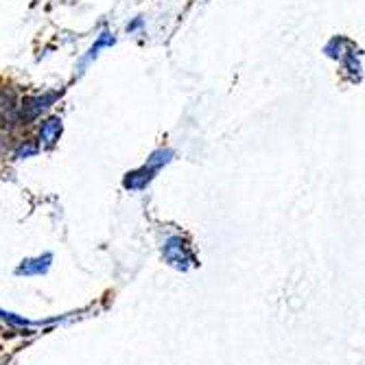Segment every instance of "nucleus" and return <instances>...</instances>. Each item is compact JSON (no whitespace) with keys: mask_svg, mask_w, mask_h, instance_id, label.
Returning <instances> with one entry per match:
<instances>
[{"mask_svg":"<svg viewBox=\"0 0 365 365\" xmlns=\"http://www.w3.org/2000/svg\"><path fill=\"white\" fill-rule=\"evenodd\" d=\"M162 254H164V260H167L171 267L180 269V272H188L197 264L195 254L188 250V245H186V241L182 237H171V239L164 241Z\"/></svg>","mask_w":365,"mask_h":365,"instance_id":"obj_1","label":"nucleus"},{"mask_svg":"<svg viewBox=\"0 0 365 365\" xmlns=\"http://www.w3.org/2000/svg\"><path fill=\"white\" fill-rule=\"evenodd\" d=\"M53 267V254L51 252H44L40 256H31V258H24L20 260V264L14 269V274L18 278H33V276H44L48 274V269Z\"/></svg>","mask_w":365,"mask_h":365,"instance_id":"obj_2","label":"nucleus"},{"mask_svg":"<svg viewBox=\"0 0 365 365\" xmlns=\"http://www.w3.org/2000/svg\"><path fill=\"white\" fill-rule=\"evenodd\" d=\"M153 169H149L147 164L140 169V171H134V173H129L127 178H125V188H129V190H140V188H145L149 182H151V178H153Z\"/></svg>","mask_w":365,"mask_h":365,"instance_id":"obj_3","label":"nucleus"},{"mask_svg":"<svg viewBox=\"0 0 365 365\" xmlns=\"http://www.w3.org/2000/svg\"><path fill=\"white\" fill-rule=\"evenodd\" d=\"M59 131H61V120L59 118H51L42 125V140L44 145H53L59 138Z\"/></svg>","mask_w":365,"mask_h":365,"instance_id":"obj_4","label":"nucleus"},{"mask_svg":"<svg viewBox=\"0 0 365 365\" xmlns=\"http://www.w3.org/2000/svg\"><path fill=\"white\" fill-rule=\"evenodd\" d=\"M0 319H3L5 324H9V326H18V328H24V326H40L42 322H31V319H26V317H22V315H18V313H11V311H7V309H0Z\"/></svg>","mask_w":365,"mask_h":365,"instance_id":"obj_5","label":"nucleus"},{"mask_svg":"<svg viewBox=\"0 0 365 365\" xmlns=\"http://www.w3.org/2000/svg\"><path fill=\"white\" fill-rule=\"evenodd\" d=\"M171 158H173V151H169V149H158V151H153L151 158L147 160V167L153 169V171H158V169L164 167L167 162H171Z\"/></svg>","mask_w":365,"mask_h":365,"instance_id":"obj_6","label":"nucleus"}]
</instances>
